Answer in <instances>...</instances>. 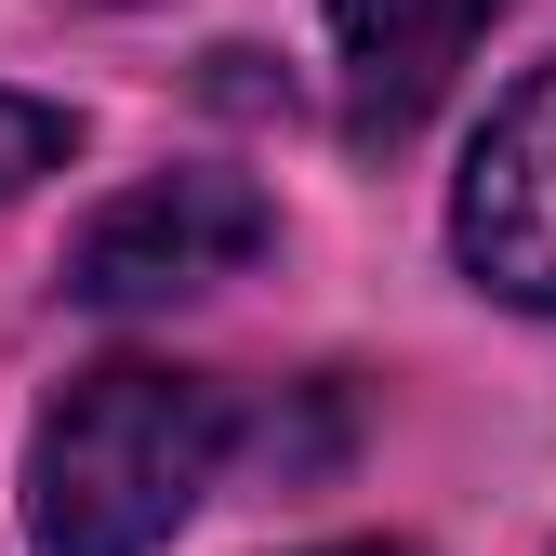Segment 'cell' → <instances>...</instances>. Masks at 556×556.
Returning <instances> with one entry per match:
<instances>
[{
  "instance_id": "cell-1",
  "label": "cell",
  "mask_w": 556,
  "mask_h": 556,
  "mask_svg": "<svg viewBox=\"0 0 556 556\" xmlns=\"http://www.w3.org/2000/svg\"><path fill=\"white\" fill-rule=\"evenodd\" d=\"M226 438H239V410L199 371H160V358L80 371L27 438V543L40 556H160L199 517V491L226 477Z\"/></svg>"
},
{
  "instance_id": "cell-2",
  "label": "cell",
  "mask_w": 556,
  "mask_h": 556,
  "mask_svg": "<svg viewBox=\"0 0 556 556\" xmlns=\"http://www.w3.org/2000/svg\"><path fill=\"white\" fill-rule=\"evenodd\" d=\"M265 239H278V213H265L239 173H160V186L106 199V213L80 226V252H66V292H80V305H173V292H213V278H239Z\"/></svg>"
},
{
  "instance_id": "cell-3",
  "label": "cell",
  "mask_w": 556,
  "mask_h": 556,
  "mask_svg": "<svg viewBox=\"0 0 556 556\" xmlns=\"http://www.w3.org/2000/svg\"><path fill=\"white\" fill-rule=\"evenodd\" d=\"M451 252L477 265V292L556 318V66L491 106V132L451 186Z\"/></svg>"
},
{
  "instance_id": "cell-4",
  "label": "cell",
  "mask_w": 556,
  "mask_h": 556,
  "mask_svg": "<svg viewBox=\"0 0 556 556\" xmlns=\"http://www.w3.org/2000/svg\"><path fill=\"white\" fill-rule=\"evenodd\" d=\"M504 0H331V53H344V132L358 147H397L425 132V106L464 80L477 27Z\"/></svg>"
},
{
  "instance_id": "cell-5",
  "label": "cell",
  "mask_w": 556,
  "mask_h": 556,
  "mask_svg": "<svg viewBox=\"0 0 556 556\" xmlns=\"http://www.w3.org/2000/svg\"><path fill=\"white\" fill-rule=\"evenodd\" d=\"M66 147H80V119H66V106L0 93V199H14V186H40V173H66Z\"/></svg>"
},
{
  "instance_id": "cell-6",
  "label": "cell",
  "mask_w": 556,
  "mask_h": 556,
  "mask_svg": "<svg viewBox=\"0 0 556 556\" xmlns=\"http://www.w3.org/2000/svg\"><path fill=\"white\" fill-rule=\"evenodd\" d=\"M331 556H410V543H331Z\"/></svg>"
}]
</instances>
